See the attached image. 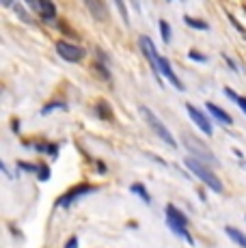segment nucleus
Here are the masks:
<instances>
[{
    "mask_svg": "<svg viewBox=\"0 0 246 248\" xmlns=\"http://www.w3.org/2000/svg\"><path fill=\"white\" fill-rule=\"evenodd\" d=\"M184 166H186L192 175H197V177L201 179L203 184L212 190V192H216V194L222 192V181H220L218 175L210 169V164H205V162H201V160L192 158V155H188V158L184 160Z\"/></svg>",
    "mask_w": 246,
    "mask_h": 248,
    "instance_id": "1",
    "label": "nucleus"
},
{
    "mask_svg": "<svg viewBox=\"0 0 246 248\" xmlns=\"http://www.w3.org/2000/svg\"><path fill=\"white\" fill-rule=\"evenodd\" d=\"M138 112H140V117H143L145 121H147V125H149L151 130L155 132V136H158L160 140L164 142V145L173 147V149H175V147H177V140H175L173 134H171V132H169V127L164 125V123L160 121L158 117H155V112L151 110V108H147V106H140V108H138Z\"/></svg>",
    "mask_w": 246,
    "mask_h": 248,
    "instance_id": "2",
    "label": "nucleus"
},
{
    "mask_svg": "<svg viewBox=\"0 0 246 248\" xmlns=\"http://www.w3.org/2000/svg\"><path fill=\"white\" fill-rule=\"evenodd\" d=\"M182 142H184V147H186V149L190 151L192 158H197V160L205 162V164L218 166V158H216V155L212 154L210 147L203 145V142L199 140L197 136H192V134H184V136H182Z\"/></svg>",
    "mask_w": 246,
    "mask_h": 248,
    "instance_id": "3",
    "label": "nucleus"
},
{
    "mask_svg": "<svg viewBox=\"0 0 246 248\" xmlns=\"http://www.w3.org/2000/svg\"><path fill=\"white\" fill-rule=\"evenodd\" d=\"M95 190H97V186H93V184H78V186H74L72 190H67V192L56 201V205H59V207H69V205H74L78 199H82L84 194L95 192Z\"/></svg>",
    "mask_w": 246,
    "mask_h": 248,
    "instance_id": "4",
    "label": "nucleus"
},
{
    "mask_svg": "<svg viewBox=\"0 0 246 248\" xmlns=\"http://www.w3.org/2000/svg\"><path fill=\"white\" fill-rule=\"evenodd\" d=\"M138 44H140V50H143V54L147 56V61L151 63V71L155 74V82L162 87V82H160V65H158V59H160V54L155 52V47H154V44H151V39L149 37H140L138 39Z\"/></svg>",
    "mask_w": 246,
    "mask_h": 248,
    "instance_id": "5",
    "label": "nucleus"
},
{
    "mask_svg": "<svg viewBox=\"0 0 246 248\" xmlns=\"http://www.w3.org/2000/svg\"><path fill=\"white\" fill-rule=\"evenodd\" d=\"M56 52H59L61 59L69 61V63H78V61L84 59V50L69 41H56Z\"/></svg>",
    "mask_w": 246,
    "mask_h": 248,
    "instance_id": "6",
    "label": "nucleus"
},
{
    "mask_svg": "<svg viewBox=\"0 0 246 248\" xmlns=\"http://www.w3.org/2000/svg\"><path fill=\"white\" fill-rule=\"evenodd\" d=\"M186 110L188 114H190V119L199 125V130L203 132V134H207V136H212V123H210V119L205 117L201 110H199L197 106H192V104H186Z\"/></svg>",
    "mask_w": 246,
    "mask_h": 248,
    "instance_id": "7",
    "label": "nucleus"
},
{
    "mask_svg": "<svg viewBox=\"0 0 246 248\" xmlns=\"http://www.w3.org/2000/svg\"><path fill=\"white\" fill-rule=\"evenodd\" d=\"M158 65H160V74H162L164 78H167V80L173 84L175 89L184 91V84L179 82V78H177V76H175V71H173V67H171V63H169V61L164 59V56H160V59H158Z\"/></svg>",
    "mask_w": 246,
    "mask_h": 248,
    "instance_id": "8",
    "label": "nucleus"
},
{
    "mask_svg": "<svg viewBox=\"0 0 246 248\" xmlns=\"http://www.w3.org/2000/svg\"><path fill=\"white\" fill-rule=\"evenodd\" d=\"M84 4H87L89 13H91L97 22H104L108 17V7L104 0H84Z\"/></svg>",
    "mask_w": 246,
    "mask_h": 248,
    "instance_id": "9",
    "label": "nucleus"
},
{
    "mask_svg": "<svg viewBox=\"0 0 246 248\" xmlns=\"http://www.w3.org/2000/svg\"><path fill=\"white\" fill-rule=\"evenodd\" d=\"M167 218L169 220H173V222H177V225H182V227H188V216L182 212V209H177L175 205H167Z\"/></svg>",
    "mask_w": 246,
    "mask_h": 248,
    "instance_id": "10",
    "label": "nucleus"
},
{
    "mask_svg": "<svg viewBox=\"0 0 246 248\" xmlns=\"http://www.w3.org/2000/svg\"><path fill=\"white\" fill-rule=\"evenodd\" d=\"M37 13H39L44 20H54L56 17V7L52 0H39V9H37Z\"/></svg>",
    "mask_w": 246,
    "mask_h": 248,
    "instance_id": "11",
    "label": "nucleus"
},
{
    "mask_svg": "<svg viewBox=\"0 0 246 248\" xmlns=\"http://www.w3.org/2000/svg\"><path fill=\"white\" fill-rule=\"evenodd\" d=\"M207 112H210L214 119H218L220 123H225V125H231V123H233L231 114H229V112H225L222 108H218L216 104H207Z\"/></svg>",
    "mask_w": 246,
    "mask_h": 248,
    "instance_id": "12",
    "label": "nucleus"
},
{
    "mask_svg": "<svg viewBox=\"0 0 246 248\" xmlns=\"http://www.w3.org/2000/svg\"><path fill=\"white\" fill-rule=\"evenodd\" d=\"M167 227L169 229H171V231L175 233V235H179V237H182V240L184 242H188V244H195V240H192V235H190V233H188V229L186 227H182V225H177V222H173V220H169V218H167Z\"/></svg>",
    "mask_w": 246,
    "mask_h": 248,
    "instance_id": "13",
    "label": "nucleus"
},
{
    "mask_svg": "<svg viewBox=\"0 0 246 248\" xmlns=\"http://www.w3.org/2000/svg\"><path fill=\"white\" fill-rule=\"evenodd\" d=\"M225 233L231 237V240L235 242L240 248H246V233H242L240 229H235V227H225Z\"/></svg>",
    "mask_w": 246,
    "mask_h": 248,
    "instance_id": "14",
    "label": "nucleus"
},
{
    "mask_svg": "<svg viewBox=\"0 0 246 248\" xmlns=\"http://www.w3.org/2000/svg\"><path fill=\"white\" fill-rule=\"evenodd\" d=\"M130 190H132V192H134V194H138V197L143 199V203H147V205L151 203V197H149L147 188H145L143 184H132V186H130Z\"/></svg>",
    "mask_w": 246,
    "mask_h": 248,
    "instance_id": "15",
    "label": "nucleus"
},
{
    "mask_svg": "<svg viewBox=\"0 0 246 248\" xmlns=\"http://www.w3.org/2000/svg\"><path fill=\"white\" fill-rule=\"evenodd\" d=\"M35 149L44 151V154L52 155V158H56V151H59V145H48V142H37V145H35Z\"/></svg>",
    "mask_w": 246,
    "mask_h": 248,
    "instance_id": "16",
    "label": "nucleus"
},
{
    "mask_svg": "<svg viewBox=\"0 0 246 248\" xmlns=\"http://www.w3.org/2000/svg\"><path fill=\"white\" fill-rule=\"evenodd\" d=\"M184 22L188 24V26H192V28H197V31H207V24L205 22H201V20H195V17H190V16H186L184 17Z\"/></svg>",
    "mask_w": 246,
    "mask_h": 248,
    "instance_id": "17",
    "label": "nucleus"
},
{
    "mask_svg": "<svg viewBox=\"0 0 246 248\" xmlns=\"http://www.w3.org/2000/svg\"><path fill=\"white\" fill-rule=\"evenodd\" d=\"M160 32H162V41L164 44H171V26L167 22H160Z\"/></svg>",
    "mask_w": 246,
    "mask_h": 248,
    "instance_id": "18",
    "label": "nucleus"
},
{
    "mask_svg": "<svg viewBox=\"0 0 246 248\" xmlns=\"http://www.w3.org/2000/svg\"><path fill=\"white\" fill-rule=\"evenodd\" d=\"M97 112L102 114V119H108V121H110L112 119V112H110V106H108L106 102H99L97 104Z\"/></svg>",
    "mask_w": 246,
    "mask_h": 248,
    "instance_id": "19",
    "label": "nucleus"
},
{
    "mask_svg": "<svg viewBox=\"0 0 246 248\" xmlns=\"http://www.w3.org/2000/svg\"><path fill=\"white\" fill-rule=\"evenodd\" d=\"M37 177H39V181H48L50 179V166L39 164V169H37Z\"/></svg>",
    "mask_w": 246,
    "mask_h": 248,
    "instance_id": "20",
    "label": "nucleus"
},
{
    "mask_svg": "<svg viewBox=\"0 0 246 248\" xmlns=\"http://www.w3.org/2000/svg\"><path fill=\"white\" fill-rule=\"evenodd\" d=\"M115 4H117V9L121 11V17H123V22L125 24H130V17H127V9H125V2L123 0H115Z\"/></svg>",
    "mask_w": 246,
    "mask_h": 248,
    "instance_id": "21",
    "label": "nucleus"
},
{
    "mask_svg": "<svg viewBox=\"0 0 246 248\" xmlns=\"http://www.w3.org/2000/svg\"><path fill=\"white\" fill-rule=\"evenodd\" d=\"M229 22H231V24H233V26H235V31H238V32H240V35H242V37H244V39H246V28H244V26H242V24H240L238 20H235V17H233V16H231V13H229Z\"/></svg>",
    "mask_w": 246,
    "mask_h": 248,
    "instance_id": "22",
    "label": "nucleus"
},
{
    "mask_svg": "<svg viewBox=\"0 0 246 248\" xmlns=\"http://www.w3.org/2000/svg\"><path fill=\"white\" fill-rule=\"evenodd\" d=\"M13 11H15V13H17V17H20V20H24L26 24H31V17H28V16H26V11H24V9H22V7H20V4H13Z\"/></svg>",
    "mask_w": 246,
    "mask_h": 248,
    "instance_id": "23",
    "label": "nucleus"
},
{
    "mask_svg": "<svg viewBox=\"0 0 246 248\" xmlns=\"http://www.w3.org/2000/svg\"><path fill=\"white\" fill-rule=\"evenodd\" d=\"M56 108H65V104H61V102H52V104H48V106L41 108V114H48L50 110H56Z\"/></svg>",
    "mask_w": 246,
    "mask_h": 248,
    "instance_id": "24",
    "label": "nucleus"
},
{
    "mask_svg": "<svg viewBox=\"0 0 246 248\" xmlns=\"http://www.w3.org/2000/svg\"><path fill=\"white\" fill-rule=\"evenodd\" d=\"M17 166L24 169L26 173H37V169H39V166H35V164H28V162H17Z\"/></svg>",
    "mask_w": 246,
    "mask_h": 248,
    "instance_id": "25",
    "label": "nucleus"
},
{
    "mask_svg": "<svg viewBox=\"0 0 246 248\" xmlns=\"http://www.w3.org/2000/svg\"><path fill=\"white\" fill-rule=\"evenodd\" d=\"M65 248H78V237H76V235L69 237V242L65 244Z\"/></svg>",
    "mask_w": 246,
    "mask_h": 248,
    "instance_id": "26",
    "label": "nucleus"
},
{
    "mask_svg": "<svg viewBox=\"0 0 246 248\" xmlns=\"http://www.w3.org/2000/svg\"><path fill=\"white\" fill-rule=\"evenodd\" d=\"M235 104H238V106L242 108V112H246V97H242V95H238V99H235Z\"/></svg>",
    "mask_w": 246,
    "mask_h": 248,
    "instance_id": "27",
    "label": "nucleus"
},
{
    "mask_svg": "<svg viewBox=\"0 0 246 248\" xmlns=\"http://www.w3.org/2000/svg\"><path fill=\"white\" fill-rule=\"evenodd\" d=\"M190 59H195V61H201V63H203V61H207L205 56H203V54H199V52H195V50L190 52Z\"/></svg>",
    "mask_w": 246,
    "mask_h": 248,
    "instance_id": "28",
    "label": "nucleus"
},
{
    "mask_svg": "<svg viewBox=\"0 0 246 248\" xmlns=\"http://www.w3.org/2000/svg\"><path fill=\"white\" fill-rule=\"evenodd\" d=\"M26 2L31 4V7L35 9V11H37V9H39V0H26Z\"/></svg>",
    "mask_w": 246,
    "mask_h": 248,
    "instance_id": "29",
    "label": "nucleus"
},
{
    "mask_svg": "<svg viewBox=\"0 0 246 248\" xmlns=\"http://www.w3.org/2000/svg\"><path fill=\"white\" fill-rule=\"evenodd\" d=\"M97 170H99V173H106V164H102V162H99V164H97Z\"/></svg>",
    "mask_w": 246,
    "mask_h": 248,
    "instance_id": "30",
    "label": "nucleus"
},
{
    "mask_svg": "<svg viewBox=\"0 0 246 248\" xmlns=\"http://www.w3.org/2000/svg\"><path fill=\"white\" fill-rule=\"evenodd\" d=\"M0 2H2L4 7H11V4H13V0H0Z\"/></svg>",
    "mask_w": 246,
    "mask_h": 248,
    "instance_id": "31",
    "label": "nucleus"
},
{
    "mask_svg": "<svg viewBox=\"0 0 246 248\" xmlns=\"http://www.w3.org/2000/svg\"><path fill=\"white\" fill-rule=\"evenodd\" d=\"M244 11H246V4H244Z\"/></svg>",
    "mask_w": 246,
    "mask_h": 248,
    "instance_id": "32",
    "label": "nucleus"
}]
</instances>
